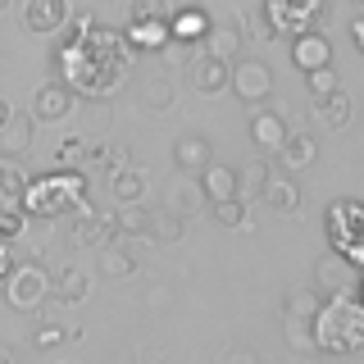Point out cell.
I'll return each instance as SVG.
<instances>
[{"label":"cell","mask_w":364,"mask_h":364,"mask_svg":"<svg viewBox=\"0 0 364 364\" xmlns=\"http://www.w3.org/2000/svg\"><path fill=\"white\" fill-rule=\"evenodd\" d=\"M214 219H219V228H242V223H246V200H242V196L214 200Z\"/></svg>","instance_id":"obj_24"},{"label":"cell","mask_w":364,"mask_h":364,"mask_svg":"<svg viewBox=\"0 0 364 364\" xmlns=\"http://www.w3.org/2000/svg\"><path fill=\"white\" fill-rule=\"evenodd\" d=\"M68 333H77V328H64V323H41L37 328V346H60Z\"/></svg>","instance_id":"obj_31"},{"label":"cell","mask_w":364,"mask_h":364,"mask_svg":"<svg viewBox=\"0 0 364 364\" xmlns=\"http://www.w3.org/2000/svg\"><path fill=\"white\" fill-rule=\"evenodd\" d=\"M50 296H55V301H64V305L82 301V296H87V273L82 269H64L60 278H50Z\"/></svg>","instance_id":"obj_20"},{"label":"cell","mask_w":364,"mask_h":364,"mask_svg":"<svg viewBox=\"0 0 364 364\" xmlns=\"http://www.w3.org/2000/svg\"><path fill=\"white\" fill-rule=\"evenodd\" d=\"M0 287H5L14 310H37V305L50 301V273L41 264H18L14 259V269H9V278L0 282Z\"/></svg>","instance_id":"obj_6"},{"label":"cell","mask_w":364,"mask_h":364,"mask_svg":"<svg viewBox=\"0 0 364 364\" xmlns=\"http://www.w3.org/2000/svg\"><path fill=\"white\" fill-rule=\"evenodd\" d=\"M323 14V0H264V18L273 37H301Z\"/></svg>","instance_id":"obj_5"},{"label":"cell","mask_w":364,"mask_h":364,"mask_svg":"<svg viewBox=\"0 0 364 364\" xmlns=\"http://www.w3.org/2000/svg\"><path fill=\"white\" fill-rule=\"evenodd\" d=\"M200 187H205V196L210 200H228V196H237V168H228V164H205L200 168Z\"/></svg>","instance_id":"obj_16"},{"label":"cell","mask_w":364,"mask_h":364,"mask_svg":"<svg viewBox=\"0 0 364 364\" xmlns=\"http://www.w3.org/2000/svg\"><path fill=\"white\" fill-rule=\"evenodd\" d=\"M23 23H28L32 32H60L68 23V0H28L23 5Z\"/></svg>","instance_id":"obj_12"},{"label":"cell","mask_w":364,"mask_h":364,"mask_svg":"<svg viewBox=\"0 0 364 364\" xmlns=\"http://www.w3.org/2000/svg\"><path fill=\"white\" fill-rule=\"evenodd\" d=\"M364 205L360 200H337L333 210H328V242L341 259H350V264H364Z\"/></svg>","instance_id":"obj_4"},{"label":"cell","mask_w":364,"mask_h":364,"mask_svg":"<svg viewBox=\"0 0 364 364\" xmlns=\"http://www.w3.org/2000/svg\"><path fill=\"white\" fill-rule=\"evenodd\" d=\"M28 136H32V114L28 119H9L5 128H0V146H5V151H23Z\"/></svg>","instance_id":"obj_23"},{"label":"cell","mask_w":364,"mask_h":364,"mask_svg":"<svg viewBox=\"0 0 364 364\" xmlns=\"http://www.w3.org/2000/svg\"><path fill=\"white\" fill-rule=\"evenodd\" d=\"M68 109H73V91L64 82H46V87L32 91V123H55Z\"/></svg>","instance_id":"obj_8"},{"label":"cell","mask_w":364,"mask_h":364,"mask_svg":"<svg viewBox=\"0 0 364 364\" xmlns=\"http://www.w3.org/2000/svg\"><path fill=\"white\" fill-rule=\"evenodd\" d=\"M141 182H146L141 173H132V168H123V173L114 178V196H119V200H128V205H132V200H141V191H146Z\"/></svg>","instance_id":"obj_25"},{"label":"cell","mask_w":364,"mask_h":364,"mask_svg":"<svg viewBox=\"0 0 364 364\" xmlns=\"http://www.w3.org/2000/svg\"><path fill=\"white\" fill-rule=\"evenodd\" d=\"M310 341L328 355H355L364 346V305L360 296H328L310 314Z\"/></svg>","instance_id":"obj_2"},{"label":"cell","mask_w":364,"mask_h":364,"mask_svg":"<svg viewBox=\"0 0 364 364\" xmlns=\"http://www.w3.org/2000/svg\"><path fill=\"white\" fill-rule=\"evenodd\" d=\"M18 232H23V210H18V205H5V200H0V237H9V242H14Z\"/></svg>","instance_id":"obj_27"},{"label":"cell","mask_w":364,"mask_h":364,"mask_svg":"<svg viewBox=\"0 0 364 364\" xmlns=\"http://www.w3.org/2000/svg\"><path fill=\"white\" fill-rule=\"evenodd\" d=\"M264 200L273 205V210H296V205H301V187H296L291 178L287 182H269V187H264Z\"/></svg>","instance_id":"obj_22"},{"label":"cell","mask_w":364,"mask_h":364,"mask_svg":"<svg viewBox=\"0 0 364 364\" xmlns=\"http://www.w3.org/2000/svg\"><path fill=\"white\" fill-rule=\"evenodd\" d=\"M305 82H310L314 96H328V91H337V73H333V64H328V68H310V73H305Z\"/></svg>","instance_id":"obj_28"},{"label":"cell","mask_w":364,"mask_h":364,"mask_svg":"<svg viewBox=\"0 0 364 364\" xmlns=\"http://www.w3.org/2000/svg\"><path fill=\"white\" fill-rule=\"evenodd\" d=\"M100 269H105V273H132L136 264H132V259H123V255H105V259H100Z\"/></svg>","instance_id":"obj_34"},{"label":"cell","mask_w":364,"mask_h":364,"mask_svg":"<svg viewBox=\"0 0 364 364\" xmlns=\"http://www.w3.org/2000/svg\"><path fill=\"white\" fill-rule=\"evenodd\" d=\"M228 87H232L246 105H255V100H264L273 91V73H269V64H259V60H237L228 68Z\"/></svg>","instance_id":"obj_7"},{"label":"cell","mask_w":364,"mask_h":364,"mask_svg":"<svg viewBox=\"0 0 364 364\" xmlns=\"http://www.w3.org/2000/svg\"><path fill=\"white\" fill-rule=\"evenodd\" d=\"M314 119L323 123V128H341V123H350V96H346V91L314 96Z\"/></svg>","instance_id":"obj_17"},{"label":"cell","mask_w":364,"mask_h":364,"mask_svg":"<svg viewBox=\"0 0 364 364\" xmlns=\"http://www.w3.org/2000/svg\"><path fill=\"white\" fill-rule=\"evenodd\" d=\"M87 196V178L82 173H50V178H37L23 187L18 196V210L23 214H37V219H60L73 205H82Z\"/></svg>","instance_id":"obj_3"},{"label":"cell","mask_w":364,"mask_h":364,"mask_svg":"<svg viewBox=\"0 0 364 364\" xmlns=\"http://www.w3.org/2000/svg\"><path fill=\"white\" fill-rule=\"evenodd\" d=\"M273 155H278L282 168H291V173H296V168H305V164H314V159H318V146H314L310 132H287V141H282Z\"/></svg>","instance_id":"obj_15"},{"label":"cell","mask_w":364,"mask_h":364,"mask_svg":"<svg viewBox=\"0 0 364 364\" xmlns=\"http://www.w3.org/2000/svg\"><path fill=\"white\" fill-rule=\"evenodd\" d=\"M9 119H14V105H9V100H5V96H0V128H5V123H9Z\"/></svg>","instance_id":"obj_37"},{"label":"cell","mask_w":364,"mask_h":364,"mask_svg":"<svg viewBox=\"0 0 364 364\" xmlns=\"http://www.w3.org/2000/svg\"><path fill=\"white\" fill-rule=\"evenodd\" d=\"M9 269H14V250H9V237H0V282L9 278Z\"/></svg>","instance_id":"obj_35"},{"label":"cell","mask_w":364,"mask_h":364,"mask_svg":"<svg viewBox=\"0 0 364 364\" xmlns=\"http://www.w3.org/2000/svg\"><path fill=\"white\" fill-rule=\"evenodd\" d=\"M82 155H87V141H82V136H64V141H60V155H55V159L68 168V164H77Z\"/></svg>","instance_id":"obj_30"},{"label":"cell","mask_w":364,"mask_h":364,"mask_svg":"<svg viewBox=\"0 0 364 364\" xmlns=\"http://www.w3.org/2000/svg\"><path fill=\"white\" fill-rule=\"evenodd\" d=\"M128 64H132V50H128V41H123V32L96 23L91 14L73 18V32H68V41L60 46L64 87L82 91V96H109V91L123 82Z\"/></svg>","instance_id":"obj_1"},{"label":"cell","mask_w":364,"mask_h":364,"mask_svg":"<svg viewBox=\"0 0 364 364\" xmlns=\"http://www.w3.org/2000/svg\"><path fill=\"white\" fill-rule=\"evenodd\" d=\"M237 178H246V187L255 191V196H264V187H269V164H264V159H255V164H250L246 173H237Z\"/></svg>","instance_id":"obj_29"},{"label":"cell","mask_w":364,"mask_h":364,"mask_svg":"<svg viewBox=\"0 0 364 364\" xmlns=\"http://www.w3.org/2000/svg\"><path fill=\"white\" fill-rule=\"evenodd\" d=\"M314 310H318V301H314L310 291H301L296 301H287V314H314Z\"/></svg>","instance_id":"obj_33"},{"label":"cell","mask_w":364,"mask_h":364,"mask_svg":"<svg viewBox=\"0 0 364 364\" xmlns=\"http://www.w3.org/2000/svg\"><path fill=\"white\" fill-rule=\"evenodd\" d=\"M318 282L333 296H355L360 291V264H350V259H341V255H328L323 264H318Z\"/></svg>","instance_id":"obj_11"},{"label":"cell","mask_w":364,"mask_h":364,"mask_svg":"<svg viewBox=\"0 0 364 364\" xmlns=\"http://www.w3.org/2000/svg\"><path fill=\"white\" fill-rule=\"evenodd\" d=\"M291 64L301 68V73H310V68H328L333 64V46H328V37H318V32H301V37L291 41Z\"/></svg>","instance_id":"obj_9"},{"label":"cell","mask_w":364,"mask_h":364,"mask_svg":"<svg viewBox=\"0 0 364 364\" xmlns=\"http://www.w3.org/2000/svg\"><path fill=\"white\" fill-rule=\"evenodd\" d=\"M132 18H164V5H159V0H136Z\"/></svg>","instance_id":"obj_32"},{"label":"cell","mask_w":364,"mask_h":364,"mask_svg":"<svg viewBox=\"0 0 364 364\" xmlns=\"http://www.w3.org/2000/svg\"><path fill=\"white\" fill-rule=\"evenodd\" d=\"M155 232H159V237H164V242H168V237H178V223H173V219H168V214H159V223H155Z\"/></svg>","instance_id":"obj_36"},{"label":"cell","mask_w":364,"mask_h":364,"mask_svg":"<svg viewBox=\"0 0 364 364\" xmlns=\"http://www.w3.org/2000/svg\"><path fill=\"white\" fill-rule=\"evenodd\" d=\"M173 159H178V168H200L210 164V141L205 136H178L173 141Z\"/></svg>","instance_id":"obj_19"},{"label":"cell","mask_w":364,"mask_h":364,"mask_svg":"<svg viewBox=\"0 0 364 364\" xmlns=\"http://www.w3.org/2000/svg\"><path fill=\"white\" fill-rule=\"evenodd\" d=\"M23 187H28V173H23L18 164H0V200H5V205H18Z\"/></svg>","instance_id":"obj_21"},{"label":"cell","mask_w":364,"mask_h":364,"mask_svg":"<svg viewBox=\"0 0 364 364\" xmlns=\"http://www.w3.org/2000/svg\"><path fill=\"white\" fill-rule=\"evenodd\" d=\"M228 60H219V55H196V60H191V87L200 91V96H219V91L228 87Z\"/></svg>","instance_id":"obj_10"},{"label":"cell","mask_w":364,"mask_h":364,"mask_svg":"<svg viewBox=\"0 0 364 364\" xmlns=\"http://www.w3.org/2000/svg\"><path fill=\"white\" fill-rule=\"evenodd\" d=\"M205 41H210V55H219V60H228V55H232L237 50V41H242V37H237V32L232 28H219V32H205Z\"/></svg>","instance_id":"obj_26"},{"label":"cell","mask_w":364,"mask_h":364,"mask_svg":"<svg viewBox=\"0 0 364 364\" xmlns=\"http://www.w3.org/2000/svg\"><path fill=\"white\" fill-rule=\"evenodd\" d=\"M205 32H210V18L200 9H182V14L168 18V37L178 41H205Z\"/></svg>","instance_id":"obj_18"},{"label":"cell","mask_w":364,"mask_h":364,"mask_svg":"<svg viewBox=\"0 0 364 364\" xmlns=\"http://www.w3.org/2000/svg\"><path fill=\"white\" fill-rule=\"evenodd\" d=\"M123 41H128V50H164L168 46V18H132Z\"/></svg>","instance_id":"obj_13"},{"label":"cell","mask_w":364,"mask_h":364,"mask_svg":"<svg viewBox=\"0 0 364 364\" xmlns=\"http://www.w3.org/2000/svg\"><path fill=\"white\" fill-rule=\"evenodd\" d=\"M250 141H255V151L273 155L282 141H287V119H282V114H273V109H259L255 119H250Z\"/></svg>","instance_id":"obj_14"},{"label":"cell","mask_w":364,"mask_h":364,"mask_svg":"<svg viewBox=\"0 0 364 364\" xmlns=\"http://www.w3.org/2000/svg\"><path fill=\"white\" fill-rule=\"evenodd\" d=\"M0 9H5V0H0Z\"/></svg>","instance_id":"obj_39"},{"label":"cell","mask_w":364,"mask_h":364,"mask_svg":"<svg viewBox=\"0 0 364 364\" xmlns=\"http://www.w3.org/2000/svg\"><path fill=\"white\" fill-rule=\"evenodd\" d=\"M0 364H14V350L9 346H0Z\"/></svg>","instance_id":"obj_38"}]
</instances>
